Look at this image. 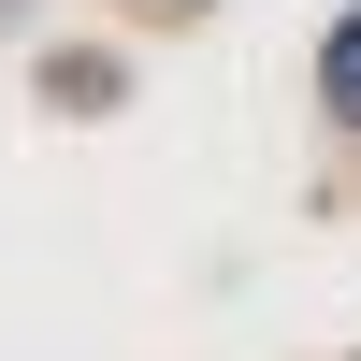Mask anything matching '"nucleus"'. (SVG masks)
Segmentation results:
<instances>
[{"label":"nucleus","instance_id":"1","mask_svg":"<svg viewBox=\"0 0 361 361\" xmlns=\"http://www.w3.org/2000/svg\"><path fill=\"white\" fill-rule=\"evenodd\" d=\"M318 116L361 130V15H333V44H318Z\"/></svg>","mask_w":361,"mask_h":361},{"label":"nucleus","instance_id":"2","mask_svg":"<svg viewBox=\"0 0 361 361\" xmlns=\"http://www.w3.org/2000/svg\"><path fill=\"white\" fill-rule=\"evenodd\" d=\"M159 15H202V0H159Z\"/></svg>","mask_w":361,"mask_h":361}]
</instances>
